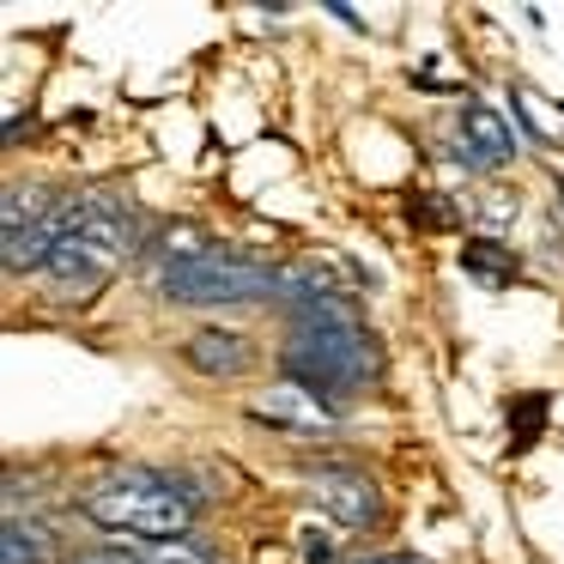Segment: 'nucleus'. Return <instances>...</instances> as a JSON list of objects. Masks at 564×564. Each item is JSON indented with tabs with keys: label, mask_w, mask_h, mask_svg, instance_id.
<instances>
[{
	"label": "nucleus",
	"mask_w": 564,
	"mask_h": 564,
	"mask_svg": "<svg viewBox=\"0 0 564 564\" xmlns=\"http://www.w3.org/2000/svg\"><path fill=\"white\" fill-rule=\"evenodd\" d=\"M365 564H425V558H413V552H377V558H365Z\"/></svg>",
	"instance_id": "14"
},
{
	"label": "nucleus",
	"mask_w": 564,
	"mask_h": 564,
	"mask_svg": "<svg viewBox=\"0 0 564 564\" xmlns=\"http://www.w3.org/2000/svg\"><path fill=\"white\" fill-rule=\"evenodd\" d=\"M297 552H304L310 564H334V558H340V540H334V534H322V528H304Z\"/></svg>",
	"instance_id": "11"
},
{
	"label": "nucleus",
	"mask_w": 564,
	"mask_h": 564,
	"mask_svg": "<svg viewBox=\"0 0 564 564\" xmlns=\"http://www.w3.org/2000/svg\"><path fill=\"white\" fill-rule=\"evenodd\" d=\"M540 419H546V401H540V394H534V401H528V406H522V425H516V431H522V443H534V431H540Z\"/></svg>",
	"instance_id": "13"
},
{
	"label": "nucleus",
	"mask_w": 564,
	"mask_h": 564,
	"mask_svg": "<svg viewBox=\"0 0 564 564\" xmlns=\"http://www.w3.org/2000/svg\"><path fill=\"white\" fill-rule=\"evenodd\" d=\"M280 365L292 377V389H304L310 401H358L377 382V340L365 334L358 316L334 322H292V340L280 346Z\"/></svg>",
	"instance_id": "3"
},
{
	"label": "nucleus",
	"mask_w": 564,
	"mask_h": 564,
	"mask_svg": "<svg viewBox=\"0 0 564 564\" xmlns=\"http://www.w3.org/2000/svg\"><path fill=\"white\" fill-rule=\"evenodd\" d=\"M7 564H55V534L43 522H25V516H13L7 522Z\"/></svg>",
	"instance_id": "8"
},
{
	"label": "nucleus",
	"mask_w": 564,
	"mask_h": 564,
	"mask_svg": "<svg viewBox=\"0 0 564 564\" xmlns=\"http://www.w3.org/2000/svg\"><path fill=\"white\" fill-rule=\"evenodd\" d=\"M147 564H213L207 546H195V534L188 540H164V546H147Z\"/></svg>",
	"instance_id": "10"
},
{
	"label": "nucleus",
	"mask_w": 564,
	"mask_h": 564,
	"mask_svg": "<svg viewBox=\"0 0 564 564\" xmlns=\"http://www.w3.org/2000/svg\"><path fill=\"white\" fill-rule=\"evenodd\" d=\"M134 207L110 188H91V195H67L62 207V237H55V256L43 268V280L62 297H91L98 285L116 280L128 256H134Z\"/></svg>",
	"instance_id": "1"
},
{
	"label": "nucleus",
	"mask_w": 564,
	"mask_h": 564,
	"mask_svg": "<svg viewBox=\"0 0 564 564\" xmlns=\"http://www.w3.org/2000/svg\"><path fill=\"white\" fill-rule=\"evenodd\" d=\"M79 516L98 522L104 534L140 540V546H164V540H188L200 522V491L176 474H152V467H128L110 474L79 498Z\"/></svg>",
	"instance_id": "2"
},
{
	"label": "nucleus",
	"mask_w": 564,
	"mask_h": 564,
	"mask_svg": "<svg viewBox=\"0 0 564 564\" xmlns=\"http://www.w3.org/2000/svg\"><path fill=\"white\" fill-rule=\"evenodd\" d=\"M285 273L273 261L237 256V249H207V256L188 261H164L159 268V297L183 310H231V304H268L280 297Z\"/></svg>",
	"instance_id": "4"
},
{
	"label": "nucleus",
	"mask_w": 564,
	"mask_h": 564,
	"mask_svg": "<svg viewBox=\"0 0 564 564\" xmlns=\"http://www.w3.org/2000/svg\"><path fill=\"white\" fill-rule=\"evenodd\" d=\"M462 268L474 273V280H486V285H510L516 280V261L503 256L498 243H467L462 249Z\"/></svg>",
	"instance_id": "9"
},
{
	"label": "nucleus",
	"mask_w": 564,
	"mask_h": 564,
	"mask_svg": "<svg viewBox=\"0 0 564 564\" xmlns=\"http://www.w3.org/2000/svg\"><path fill=\"white\" fill-rule=\"evenodd\" d=\"M183 358L200 377L231 382V377H249V370H256V340H249L243 328H195L183 340Z\"/></svg>",
	"instance_id": "7"
},
{
	"label": "nucleus",
	"mask_w": 564,
	"mask_h": 564,
	"mask_svg": "<svg viewBox=\"0 0 564 564\" xmlns=\"http://www.w3.org/2000/svg\"><path fill=\"white\" fill-rule=\"evenodd\" d=\"M62 564H147V552H128V546H91L79 558H62Z\"/></svg>",
	"instance_id": "12"
},
{
	"label": "nucleus",
	"mask_w": 564,
	"mask_h": 564,
	"mask_svg": "<svg viewBox=\"0 0 564 564\" xmlns=\"http://www.w3.org/2000/svg\"><path fill=\"white\" fill-rule=\"evenodd\" d=\"M455 128H462V164L467 171H498V164L516 159V134L491 104L467 98L462 116H455Z\"/></svg>",
	"instance_id": "6"
},
{
	"label": "nucleus",
	"mask_w": 564,
	"mask_h": 564,
	"mask_svg": "<svg viewBox=\"0 0 564 564\" xmlns=\"http://www.w3.org/2000/svg\"><path fill=\"white\" fill-rule=\"evenodd\" d=\"M304 498L316 503L328 522H340V528H370L382 516L377 479H370L365 467H352V462H316V467H304Z\"/></svg>",
	"instance_id": "5"
}]
</instances>
